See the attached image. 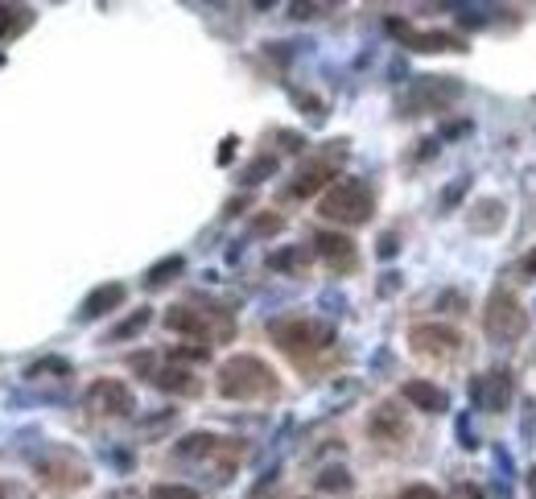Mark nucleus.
Returning a JSON list of instances; mask_svg holds the SVG:
<instances>
[{"instance_id": "obj_13", "label": "nucleus", "mask_w": 536, "mask_h": 499, "mask_svg": "<svg viewBox=\"0 0 536 499\" xmlns=\"http://www.w3.org/2000/svg\"><path fill=\"white\" fill-rule=\"evenodd\" d=\"M124 297H128V289L120 285V281H108V285H95L87 297H83V306H79V322H95V318H104V314H112V310H120L124 306Z\"/></svg>"}, {"instance_id": "obj_3", "label": "nucleus", "mask_w": 536, "mask_h": 499, "mask_svg": "<svg viewBox=\"0 0 536 499\" xmlns=\"http://www.w3.org/2000/svg\"><path fill=\"white\" fill-rule=\"evenodd\" d=\"M268 335H273V343L293 355V359H310V355H322L330 343H334V326L322 322V318H277L273 326H268Z\"/></svg>"}, {"instance_id": "obj_7", "label": "nucleus", "mask_w": 536, "mask_h": 499, "mask_svg": "<svg viewBox=\"0 0 536 499\" xmlns=\"http://www.w3.org/2000/svg\"><path fill=\"white\" fill-rule=\"evenodd\" d=\"M165 326L178 330V335H194V339H231V330H236L227 314H211L198 306H170Z\"/></svg>"}, {"instance_id": "obj_22", "label": "nucleus", "mask_w": 536, "mask_h": 499, "mask_svg": "<svg viewBox=\"0 0 536 499\" xmlns=\"http://www.w3.org/2000/svg\"><path fill=\"white\" fill-rule=\"evenodd\" d=\"M318 487H322V491H347V487H351V475H347L343 467H330V471L318 475Z\"/></svg>"}, {"instance_id": "obj_9", "label": "nucleus", "mask_w": 536, "mask_h": 499, "mask_svg": "<svg viewBox=\"0 0 536 499\" xmlns=\"http://www.w3.org/2000/svg\"><path fill=\"white\" fill-rule=\"evenodd\" d=\"M87 409L95 417H128L137 409V396H132V388L124 380H95L87 388Z\"/></svg>"}, {"instance_id": "obj_20", "label": "nucleus", "mask_w": 536, "mask_h": 499, "mask_svg": "<svg viewBox=\"0 0 536 499\" xmlns=\"http://www.w3.org/2000/svg\"><path fill=\"white\" fill-rule=\"evenodd\" d=\"M149 318H153L149 310H137V314H132L128 322H120V326L112 330V335H108V343H120V339H132V335H141V330L149 326Z\"/></svg>"}, {"instance_id": "obj_17", "label": "nucleus", "mask_w": 536, "mask_h": 499, "mask_svg": "<svg viewBox=\"0 0 536 499\" xmlns=\"http://www.w3.org/2000/svg\"><path fill=\"white\" fill-rule=\"evenodd\" d=\"M372 438H380V442H400V438H409V421H405V413L384 401V405L372 413Z\"/></svg>"}, {"instance_id": "obj_30", "label": "nucleus", "mask_w": 536, "mask_h": 499, "mask_svg": "<svg viewBox=\"0 0 536 499\" xmlns=\"http://www.w3.org/2000/svg\"><path fill=\"white\" fill-rule=\"evenodd\" d=\"M528 495H532V499H536V467H532V471H528Z\"/></svg>"}, {"instance_id": "obj_23", "label": "nucleus", "mask_w": 536, "mask_h": 499, "mask_svg": "<svg viewBox=\"0 0 536 499\" xmlns=\"http://www.w3.org/2000/svg\"><path fill=\"white\" fill-rule=\"evenodd\" d=\"M273 170H277V157H256L248 170H244V182H248V186H252V182H264Z\"/></svg>"}, {"instance_id": "obj_18", "label": "nucleus", "mask_w": 536, "mask_h": 499, "mask_svg": "<svg viewBox=\"0 0 536 499\" xmlns=\"http://www.w3.org/2000/svg\"><path fill=\"white\" fill-rule=\"evenodd\" d=\"M504 227V203L499 198H483L471 215V231H499Z\"/></svg>"}, {"instance_id": "obj_16", "label": "nucleus", "mask_w": 536, "mask_h": 499, "mask_svg": "<svg viewBox=\"0 0 536 499\" xmlns=\"http://www.w3.org/2000/svg\"><path fill=\"white\" fill-rule=\"evenodd\" d=\"M400 392H405V401L413 409H425V413H446L450 409V396L438 384H429V380H409Z\"/></svg>"}, {"instance_id": "obj_2", "label": "nucleus", "mask_w": 536, "mask_h": 499, "mask_svg": "<svg viewBox=\"0 0 536 499\" xmlns=\"http://www.w3.org/2000/svg\"><path fill=\"white\" fill-rule=\"evenodd\" d=\"M372 211H376V194L363 178H343L318 198V215L330 219V223H343V227L367 223Z\"/></svg>"}, {"instance_id": "obj_4", "label": "nucleus", "mask_w": 536, "mask_h": 499, "mask_svg": "<svg viewBox=\"0 0 536 499\" xmlns=\"http://www.w3.org/2000/svg\"><path fill=\"white\" fill-rule=\"evenodd\" d=\"M483 330H487V339H495V343H516V339L524 335V330H528V314H524V306L516 302V293L495 289V293L487 297Z\"/></svg>"}, {"instance_id": "obj_8", "label": "nucleus", "mask_w": 536, "mask_h": 499, "mask_svg": "<svg viewBox=\"0 0 536 499\" xmlns=\"http://www.w3.org/2000/svg\"><path fill=\"white\" fill-rule=\"evenodd\" d=\"M343 161H347V141H330L326 153H318L310 165H301V174L293 178L289 194H293V198H310V194H318L334 174H339V165H343Z\"/></svg>"}, {"instance_id": "obj_21", "label": "nucleus", "mask_w": 536, "mask_h": 499, "mask_svg": "<svg viewBox=\"0 0 536 499\" xmlns=\"http://www.w3.org/2000/svg\"><path fill=\"white\" fill-rule=\"evenodd\" d=\"M149 499H203V495H198L194 487H186V483H157Z\"/></svg>"}, {"instance_id": "obj_15", "label": "nucleus", "mask_w": 536, "mask_h": 499, "mask_svg": "<svg viewBox=\"0 0 536 499\" xmlns=\"http://www.w3.org/2000/svg\"><path fill=\"white\" fill-rule=\"evenodd\" d=\"M314 252L330 264V269H355V244L343 236V231H318L314 236Z\"/></svg>"}, {"instance_id": "obj_19", "label": "nucleus", "mask_w": 536, "mask_h": 499, "mask_svg": "<svg viewBox=\"0 0 536 499\" xmlns=\"http://www.w3.org/2000/svg\"><path fill=\"white\" fill-rule=\"evenodd\" d=\"M182 269H186V260H182V256H165L161 264H153V269L145 273V289H161V285H170Z\"/></svg>"}, {"instance_id": "obj_11", "label": "nucleus", "mask_w": 536, "mask_h": 499, "mask_svg": "<svg viewBox=\"0 0 536 499\" xmlns=\"http://www.w3.org/2000/svg\"><path fill=\"white\" fill-rule=\"evenodd\" d=\"M132 368L149 372V384H157L161 392H194L198 380L182 368V363H157L153 355H132Z\"/></svg>"}, {"instance_id": "obj_24", "label": "nucleus", "mask_w": 536, "mask_h": 499, "mask_svg": "<svg viewBox=\"0 0 536 499\" xmlns=\"http://www.w3.org/2000/svg\"><path fill=\"white\" fill-rule=\"evenodd\" d=\"M301 260H306V252H297V248H289V252H273V256H268V264H273V269H281V273L301 269Z\"/></svg>"}, {"instance_id": "obj_6", "label": "nucleus", "mask_w": 536, "mask_h": 499, "mask_svg": "<svg viewBox=\"0 0 536 499\" xmlns=\"http://www.w3.org/2000/svg\"><path fill=\"white\" fill-rule=\"evenodd\" d=\"M33 471H38V479H42L46 487H58V491L87 487V479H91V467H87L79 454H71V450H50V454H42L38 462H33Z\"/></svg>"}, {"instance_id": "obj_29", "label": "nucleus", "mask_w": 536, "mask_h": 499, "mask_svg": "<svg viewBox=\"0 0 536 499\" xmlns=\"http://www.w3.org/2000/svg\"><path fill=\"white\" fill-rule=\"evenodd\" d=\"M231 153H236V141L227 137V141H223V149H219V161H231Z\"/></svg>"}, {"instance_id": "obj_27", "label": "nucleus", "mask_w": 536, "mask_h": 499, "mask_svg": "<svg viewBox=\"0 0 536 499\" xmlns=\"http://www.w3.org/2000/svg\"><path fill=\"white\" fill-rule=\"evenodd\" d=\"M520 273H528V277H536V248H532V252H528L524 260H520Z\"/></svg>"}, {"instance_id": "obj_5", "label": "nucleus", "mask_w": 536, "mask_h": 499, "mask_svg": "<svg viewBox=\"0 0 536 499\" xmlns=\"http://www.w3.org/2000/svg\"><path fill=\"white\" fill-rule=\"evenodd\" d=\"M462 95V83L458 79H446V75H421L405 95H400V112L405 116H417V112H442L450 99Z\"/></svg>"}, {"instance_id": "obj_1", "label": "nucleus", "mask_w": 536, "mask_h": 499, "mask_svg": "<svg viewBox=\"0 0 536 499\" xmlns=\"http://www.w3.org/2000/svg\"><path fill=\"white\" fill-rule=\"evenodd\" d=\"M215 388L223 401H264L277 392V372L256 355H231L219 368Z\"/></svg>"}, {"instance_id": "obj_14", "label": "nucleus", "mask_w": 536, "mask_h": 499, "mask_svg": "<svg viewBox=\"0 0 536 499\" xmlns=\"http://www.w3.org/2000/svg\"><path fill=\"white\" fill-rule=\"evenodd\" d=\"M400 42H405L409 50H421V54H438V50H462V42L454 38V33H442V29H429V33H417V29H409L405 21H392L388 25Z\"/></svg>"}, {"instance_id": "obj_25", "label": "nucleus", "mask_w": 536, "mask_h": 499, "mask_svg": "<svg viewBox=\"0 0 536 499\" xmlns=\"http://www.w3.org/2000/svg\"><path fill=\"white\" fill-rule=\"evenodd\" d=\"M281 227H285V219H281V215H260V219L252 223L256 236H273V231H281Z\"/></svg>"}, {"instance_id": "obj_12", "label": "nucleus", "mask_w": 536, "mask_h": 499, "mask_svg": "<svg viewBox=\"0 0 536 499\" xmlns=\"http://www.w3.org/2000/svg\"><path fill=\"white\" fill-rule=\"evenodd\" d=\"M471 392H475L479 409H487V413H508V409H512L516 384H512V372H487L483 380H475Z\"/></svg>"}, {"instance_id": "obj_28", "label": "nucleus", "mask_w": 536, "mask_h": 499, "mask_svg": "<svg viewBox=\"0 0 536 499\" xmlns=\"http://www.w3.org/2000/svg\"><path fill=\"white\" fill-rule=\"evenodd\" d=\"M380 256H384V260L396 256V236H384V240H380Z\"/></svg>"}, {"instance_id": "obj_10", "label": "nucleus", "mask_w": 536, "mask_h": 499, "mask_svg": "<svg viewBox=\"0 0 536 499\" xmlns=\"http://www.w3.org/2000/svg\"><path fill=\"white\" fill-rule=\"evenodd\" d=\"M413 351L417 355H429V359H450L462 351V335L454 326H442V322H429V326H413L409 335Z\"/></svg>"}, {"instance_id": "obj_31", "label": "nucleus", "mask_w": 536, "mask_h": 499, "mask_svg": "<svg viewBox=\"0 0 536 499\" xmlns=\"http://www.w3.org/2000/svg\"><path fill=\"white\" fill-rule=\"evenodd\" d=\"M0 499H5V495H0Z\"/></svg>"}, {"instance_id": "obj_26", "label": "nucleus", "mask_w": 536, "mask_h": 499, "mask_svg": "<svg viewBox=\"0 0 536 499\" xmlns=\"http://www.w3.org/2000/svg\"><path fill=\"white\" fill-rule=\"evenodd\" d=\"M400 499H442V495L433 491V487H421V483H417V487H405V491H400Z\"/></svg>"}]
</instances>
